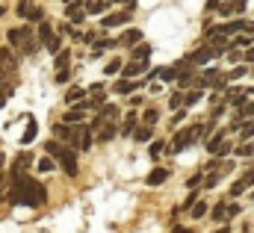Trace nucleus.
Instances as JSON below:
<instances>
[{"mask_svg": "<svg viewBox=\"0 0 254 233\" xmlns=\"http://www.w3.org/2000/svg\"><path fill=\"white\" fill-rule=\"evenodd\" d=\"M36 166H39V172H54V169H57V163H54V160H48V157H45V160H39Z\"/></svg>", "mask_w": 254, "mask_h": 233, "instance_id": "c9c22d12", "label": "nucleus"}, {"mask_svg": "<svg viewBox=\"0 0 254 233\" xmlns=\"http://www.w3.org/2000/svg\"><path fill=\"white\" fill-rule=\"evenodd\" d=\"M98 116L104 118V121H113V118H119V107H113V104H104V110H101Z\"/></svg>", "mask_w": 254, "mask_h": 233, "instance_id": "a878e982", "label": "nucleus"}, {"mask_svg": "<svg viewBox=\"0 0 254 233\" xmlns=\"http://www.w3.org/2000/svg\"><path fill=\"white\" fill-rule=\"evenodd\" d=\"M252 154H254L252 145H240V148H237V157H252Z\"/></svg>", "mask_w": 254, "mask_h": 233, "instance_id": "58836bf2", "label": "nucleus"}, {"mask_svg": "<svg viewBox=\"0 0 254 233\" xmlns=\"http://www.w3.org/2000/svg\"><path fill=\"white\" fill-rule=\"evenodd\" d=\"M216 9L222 15H231V12H246V3H216Z\"/></svg>", "mask_w": 254, "mask_h": 233, "instance_id": "412c9836", "label": "nucleus"}, {"mask_svg": "<svg viewBox=\"0 0 254 233\" xmlns=\"http://www.w3.org/2000/svg\"><path fill=\"white\" fill-rule=\"evenodd\" d=\"M0 198H3V180H0Z\"/></svg>", "mask_w": 254, "mask_h": 233, "instance_id": "603ef678", "label": "nucleus"}, {"mask_svg": "<svg viewBox=\"0 0 254 233\" xmlns=\"http://www.w3.org/2000/svg\"><path fill=\"white\" fill-rule=\"evenodd\" d=\"M216 183H219V175H210L207 180H204V189H213Z\"/></svg>", "mask_w": 254, "mask_h": 233, "instance_id": "ea45409f", "label": "nucleus"}, {"mask_svg": "<svg viewBox=\"0 0 254 233\" xmlns=\"http://www.w3.org/2000/svg\"><path fill=\"white\" fill-rule=\"evenodd\" d=\"M190 213H192V219H201V216H207V204H204V201H198Z\"/></svg>", "mask_w": 254, "mask_h": 233, "instance_id": "72a5a7b5", "label": "nucleus"}, {"mask_svg": "<svg viewBox=\"0 0 254 233\" xmlns=\"http://www.w3.org/2000/svg\"><path fill=\"white\" fill-rule=\"evenodd\" d=\"M110 9V3L107 0H95V3H86V15H101V12H107Z\"/></svg>", "mask_w": 254, "mask_h": 233, "instance_id": "aec40b11", "label": "nucleus"}, {"mask_svg": "<svg viewBox=\"0 0 254 233\" xmlns=\"http://www.w3.org/2000/svg\"><path fill=\"white\" fill-rule=\"evenodd\" d=\"M116 133H119V124H116V121H107V124L101 127V133H98V142H110Z\"/></svg>", "mask_w": 254, "mask_h": 233, "instance_id": "f3484780", "label": "nucleus"}, {"mask_svg": "<svg viewBox=\"0 0 254 233\" xmlns=\"http://www.w3.org/2000/svg\"><path fill=\"white\" fill-rule=\"evenodd\" d=\"M198 101H201V92H198V89H195V92H190V95H184V107H195Z\"/></svg>", "mask_w": 254, "mask_h": 233, "instance_id": "473e14b6", "label": "nucleus"}, {"mask_svg": "<svg viewBox=\"0 0 254 233\" xmlns=\"http://www.w3.org/2000/svg\"><path fill=\"white\" fill-rule=\"evenodd\" d=\"M145 71H148V62L136 59V62L125 65V80H133V77H139V74H145Z\"/></svg>", "mask_w": 254, "mask_h": 233, "instance_id": "ddd939ff", "label": "nucleus"}, {"mask_svg": "<svg viewBox=\"0 0 254 233\" xmlns=\"http://www.w3.org/2000/svg\"><path fill=\"white\" fill-rule=\"evenodd\" d=\"M6 39H9V45H12V48L24 51L27 57H33V54L39 51V45L33 42L36 36H33V30H30V27H21V30H9V33H6Z\"/></svg>", "mask_w": 254, "mask_h": 233, "instance_id": "f03ea898", "label": "nucleus"}, {"mask_svg": "<svg viewBox=\"0 0 254 233\" xmlns=\"http://www.w3.org/2000/svg\"><path fill=\"white\" fill-rule=\"evenodd\" d=\"M213 233H231V231L228 228H219V231H213Z\"/></svg>", "mask_w": 254, "mask_h": 233, "instance_id": "8fccbe9b", "label": "nucleus"}, {"mask_svg": "<svg viewBox=\"0 0 254 233\" xmlns=\"http://www.w3.org/2000/svg\"><path fill=\"white\" fill-rule=\"evenodd\" d=\"M65 15H68L71 24H83V18H86V6H83V3H65Z\"/></svg>", "mask_w": 254, "mask_h": 233, "instance_id": "9d476101", "label": "nucleus"}, {"mask_svg": "<svg viewBox=\"0 0 254 233\" xmlns=\"http://www.w3.org/2000/svg\"><path fill=\"white\" fill-rule=\"evenodd\" d=\"M246 62H254V48L249 51V54H246Z\"/></svg>", "mask_w": 254, "mask_h": 233, "instance_id": "de8ad7c7", "label": "nucleus"}, {"mask_svg": "<svg viewBox=\"0 0 254 233\" xmlns=\"http://www.w3.org/2000/svg\"><path fill=\"white\" fill-rule=\"evenodd\" d=\"M163 151H166V142H160V139H157V142H151V148H148V154H151V160H157V157H160Z\"/></svg>", "mask_w": 254, "mask_h": 233, "instance_id": "c756f323", "label": "nucleus"}, {"mask_svg": "<svg viewBox=\"0 0 254 233\" xmlns=\"http://www.w3.org/2000/svg\"><path fill=\"white\" fill-rule=\"evenodd\" d=\"M83 118H86V110L77 104V107H71V110L65 113V121H63V124H68V127H80V124H83Z\"/></svg>", "mask_w": 254, "mask_h": 233, "instance_id": "9b49d317", "label": "nucleus"}, {"mask_svg": "<svg viewBox=\"0 0 254 233\" xmlns=\"http://www.w3.org/2000/svg\"><path fill=\"white\" fill-rule=\"evenodd\" d=\"M39 39H42V45L51 51V54H63V42H60V33L48 24V21H42V27H39Z\"/></svg>", "mask_w": 254, "mask_h": 233, "instance_id": "39448f33", "label": "nucleus"}, {"mask_svg": "<svg viewBox=\"0 0 254 233\" xmlns=\"http://www.w3.org/2000/svg\"><path fill=\"white\" fill-rule=\"evenodd\" d=\"M68 62H71V54H68V51L57 54V62H54V65H57V74H60V71H68Z\"/></svg>", "mask_w": 254, "mask_h": 233, "instance_id": "393cba45", "label": "nucleus"}, {"mask_svg": "<svg viewBox=\"0 0 254 233\" xmlns=\"http://www.w3.org/2000/svg\"><path fill=\"white\" fill-rule=\"evenodd\" d=\"M136 133V110H130L122 121V136H133Z\"/></svg>", "mask_w": 254, "mask_h": 233, "instance_id": "dca6fc26", "label": "nucleus"}, {"mask_svg": "<svg viewBox=\"0 0 254 233\" xmlns=\"http://www.w3.org/2000/svg\"><path fill=\"white\" fill-rule=\"evenodd\" d=\"M240 136H243V142H246V139H254V121H249V124H243Z\"/></svg>", "mask_w": 254, "mask_h": 233, "instance_id": "e433bc0d", "label": "nucleus"}, {"mask_svg": "<svg viewBox=\"0 0 254 233\" xmlns=\"http://www.w3.org/2000/svg\"><path fill=\"white\" fill-rule=\"evenodd\" d=\"M243 74H246V68H234V71L228 74V80H237V77H243Z\"/></svg>", "mask_w": 254, "mask_h": 233, "instance_id": "79ce46f5", "label": "nucleus"}, {"mask_svg": "<svg viewBox=\"0 0 254 233\" xmlns=\"http://www.w3.org/2000/svg\"><path fill=\"white\" fill-rule=\"evenodd\" d=\"M65 101L77 107V104H83V101H86V92H83V89H71V92L65 95Z\"/></svg>", "mask_w": 254, "mask_h": 233, "instance_id": "b1692460", "label": "nucleus"}, {"mask_svg": "<svg viewBox=\"0 0 254 233\" xmlns=\"http://www.w3.org/2000/svg\"><path fill=\"white\" fill-rule=\"evenodd\" d=\"M3 166H6V154L0 151V169H3Z\"/></svg>", "mask_w": 254, "mask_h": 233, "instance_id": "09e8293b", "label": "nucleus"}, {"mask_svg": "<svg viewBox=\"0 0 254 233\" xmlns=\"http://www.w3.org/2000/svg\"><path fill=\"white\" fill-rule=\"evenodd\" d=\"M142 121H145V127H154L157 121H160V113L151 107V110H145V116H142Z\"/></svg>", "mask_w": 254, "mask_h": 233, "instance_id": "cd10ccee", "label": "nucleus"}, {"mask_svg": "<svg viewBox=\"0 0 254 233\" xmlns=\"http://www.w3.org/2000/svg\"><path fill=\"white\" fill-rule=\"evenodd\" d=\"M68 77H71V68H68V71H60V74H57V83H68Z\"/></svg>", "mask_w": 254, "mask_h": 233, "instance_id": "a19ab883", "label": "nucleus"}, {"mask_svg": "<svg viewBox=\"0 0 254 233\" xmlns=\"http://www.w3.org/2000/svg\"><path fill=\"white\" fill-rule=\"evenodd\" d=\"M213 57H219V51H216V48H201V51H195V54H190V57L184 59V62H187V65H204V62H210V59Z\"/></svg>", "mask_w": 254, "mask_h": 233, "instance_id": "1a4fd4ad", "label": "nucleus"}, {"mask_svg": "<svg viewBox=\"0 0 254 233\" xmlns=\"http://www.w3.org/2000/svg\"><path fill=\"white\" fill-rule=\"evenodd\" d=\"M254 33V24L252 21H231V24H219L216 27V33H222V36H231V33Z\"/></svg>", "mask_w": 254, "mask_h": 233, "instance_id": "6e6552de", "label": "nucleus"}, {"mask_svg": "<svg viewBox=\"0 0 254 233\" xmlns=\"http://www.w3.org/2000/svg\"><path fill=\"white\" fill-rule=\"evenodd\" d=\"M201 180H204V177H201V175H195V177H190V180H187V186H190V189H195V186H198Z\"/></svg>", "mask_w": 254, "mask_h": 233, "instance_id": "c03bdc74", "label": "nucleus"}, {"mask_svg": "<svg viewBox=\"0 0 254 233\" xmlns=\"http://www.w3.org/2000/svg\"><path fill=\"white\" fill-rule=\"evenodd\" d=\"M234 45H237V48H249V51H252L254 39H252V36H240V39H234Z\"/></svg>", "mask_w": 254, "mask_h": 233, "instance_id": "f704fd0d", "label": "nucleus"}, {"mask_svg": "<svg viewBox=\"0 0 254 233\" xmlns=\"http://www.w3.org/2000/svg\"><path fill=\"white\" fill-rule=\"evenodd\" d=\"M30 163H33V160H30V154H21V157H18V163H15V175H21Z\"/></svg>", "mask_w": 254, "mask_h": 233, "instance_id": "2f4dec72", "label": "nucleus"}, {"mask_svg": "<svg viewBox=\"0 0 254 233\" xmlns=\"http://www.w3.org/2000/svg\"><path fill=\"white\" fill-rule=\"evenodd\" d=\"M210 216H213V219H216V222H225V219H228V204H216V207H213V213H210Z\"/></svg>", "mask_w": 254, "mask_h": 233, "instance_id": "bb28decb", "label": "nucleus"}, {"mask_svg": "<svg viewBox=\"0 0 254 233\" xmlns=\"http://www.w3.org/2000/svg\"><path fill=\"white\" fill-rule=\"evenodd\" d=\"M119 42H122V45H127V48H139V42H142V33H139V30H127Z\"/></svg>", "mask_w": 254, "mask_h": 233, "instance_id": "a211bd4d", "label": "nucleus"}, {"mask_svg": "<svg viewBox=\"0 0 254 233\" xmlns=\"http://www.w3.org/2000/svg\"><path fill=\"white\" fill-rule=\"evenodd\" d=\"M133 9H136V3H127V9H125V12H116V15H107V18L101 21V27H104V30H110V27H122V24H127V21L133 18V15H130Z\"/></svg>", "mask_w": 254, "mask_h": 233, "instance_id": "0eeeda50", "label": "nucleus"}, {"mask_svg": "<svg viewBox=\"0 0 254 233\" xmlns=\"http://www.w3.org/2000/svg\"><path fill=\"white\" fill-rule=\"evenodd\" d=\"M222 145H225V130H219L216 136H210V139H207V151H210V154H219V148H222Z\"/></svg>", "mask_w": 254, "mask_h": 233, "instance_id": "6ab92c4d", "label": "nucleus"}, {"mask_svg": "<svg viewBox=\"0 0 254 233\" xmlns=\"http://www.w3.org/2000/svg\"><path fill=\"white\" fill-rule=\"evenodd\" d=\"M169 107H172V110H181V107H184V95H178V92H175V95L169 98Z\"/></svg>", "mask_w": 254, "mask_h": 233, "instance_id": "4c0bfd02", "label": "nucleus"}, {"mask_svg": "<svg viewBox=\"0 0 254 233\" xmlns=\"http://www.w3.org/2000/svg\"><path fill=\"white\" fill-rule=\"evenodd\" d=\"M231 216H240V204H228V219Z\"/></svg>", "mask_w": 254, "mask_h": 233, "instance_id": "37998d69", "label": "nucleus"}, {"mask_svg": "<svg viewBox=\"0 0 254 233\" xmlns=\"http://www.w3.org/2000/svg\"><path fill=\"white\" fill-rule=\"evenodd\" d=\"M36 133H39L36 121H33V118H27V130H24V139H21V142H24V145H30V142L36 139Z\"/></svg>", "mask_w": 254, "mask_h": 233, "instance_id": "5701e85b", "label": "nucleus"}, {"mask_svg": "<svg viewBox=\"0 0 254 233\" xmlns=\"http://www.w3.org/2000/svg\"><path fill=\"white\" fill-rule=\"evenodd\" d=\"M166 180H169V172L166 169H154V172H148V177H145L148 186H163Z\"/></svg>", "mask_w": 254, "mask_h": 233, "instance_id": "2eb2a0df", "label": "nucleus"}, {"mask_svg": "<svg viewBox=\"0 0 254 233\" xmlns=\"http://www.w3.org/2000/svg\"><path fill=\"white\" fill-rule=\"evenodd\" d=\"M172 233H195V231H190V228H175Z\"/></svg>", "mask_w": 254, "mask_h": 233, "instance_id": "49530a36", "label": "nucleus"}, {"mask_svg": "<svg viewBox=\"0 0 254 233\" xmlns=\"http://www.w3.org/2000/svg\"><path fill=\"white\" fill-rule=\"evenodd\" d=\"M133 139H136V142H151V139H154V127H145V124H142V127H136Z\"/></svg>", "mask_w": 254, "mask_h": 233, "instance_id": "4be33fe9", "label": "nucleus"}, {"mask_svg": "<svg viewBox=\"0 0 254 233\" xmlns=\"http://www.w3.org/2000/svg\"><path fill=\"white\" fill-rule=\"evenodd\" d=\"M0 15H6V6H3V3H0Z\"/></svg>", "mask_w": 254, "mask_h": 233, "instance_id": "3c124183", "label": "nucleus"}, {"mask_svg": "<svg viewBox=\"0 0 254 233\" xmlns=\"http://www.w3.org/2000/svg\"><path fill=\"white\" fill-rule=\"evenodd\" d=\"M119 71H125L122 59H113V62H107V65H104V74H119Z\"/></svg>", "mask_w": 254, "mask_h": 233, "instance_id": "c85d7f7f", "label": "nucleus"}, {"mask_svg": "<svg viewBox=\"0 0 254 233\" xmlns=\"http://www.w3.org/2000/svg\"><path fill=\"white\" fill-rule=\"evenodd\" d=\"M204 130H207L204 124H195V127H187V130H178V133H175V139H172V145H169V151H172V154H181L184 148H190L195 139H201V136H204Z\"/></svg>", "mask_w": 254, "mask_h": 233, "instance_id": "7ed1b4c3", "label": "nucleus"}, {"mask_svg": "<svg viewBox=\"0 0 254 233\" xmlns=\"http://www.w3.org/2000/svg\"><path fill=\"white\" fill-rule=\"evenodd\" d=\"M225 154H231V145H228V142H225V145L219 148V154H216V157H225Z\"/></svg>", "mask_w": 254, "mask_h": 233, "instance_id": "a18cd8bd", "label": "nucleus"}, {"mask_svg": "<svg viewBox=\"0 0 254 233\" xmlns=\"http://www.w3.org/2000/svg\"><path fill=\"white\" fill-rule=\"evenodd\" d=\"M139 86H142V83H136V80H116L113 89H116V95H133Z\"/></svg>", "mask_w": 254, "mask_h": 233, "instance_id": "4468645a", "label": "nucleus"}, {"mask_svg": "<svg viewBox=\"0 0 254 233\" xmlns=\"http://www.w3.org/2000/svg\"><path fill=\"white\" fill-rule=\"evenodd\" d=\"M15 12H18L21 18H27V21H45V9H42L39 3H27V0H21V3L15 6Z\"/></svg>", "mask_w": 254, "mask_h": 233, "instance_id": "423d86ee", "label": "nucleus"}, {"mask_svg": "<svg viewBox=\"0 0 254 233\" xmlns=\"http://www.w3.org/2000/svg\"><path fill=\"white\" fill-rule=\"evenodd\" d=\"M45 151H48V154H54V157H57V163H60L71 177L77 175V154H74L71 148H65V145H60V142L54 139V142H48V145H45Z\"/></svg>", "mask_w": 254, "mask_h": 233, "instance_id": "f257e3e1", "label": "nucleus"}, {"mask_svg": "<svg viewBox=\"0 0 254 233\" xmlns=\"http://www.w3.org/2000/svg\"><path fill=\"white\" fill-rule=\"evenodd\" d=\"M45 201H48V192H45V186H42L39 180H27L21 204H24V207H42Z\"/></svg>", "mask_w": 254, "mask_h": 233, "instance_id": "20e7f679", "label": "nucleus"}, {"mask_svg": "<svg viewBox=\"0 0 254 233\" xmlns=\"http://www.w3.org/2000/svg\"><path fill=\"white\" fill-rule=\"evenodd\" d=\"M133 57L142 59V62H148V57H151V48H148V45H139V48H133Z\"/></svg>", "mask_w": 254, "mask_h": 233, "instance_id": "7c9ffc66", "label": "nucleus"}, {"mask_svg": "<svg viewBox=\"0 0 254 233\" xmlns=\"http://www.w3.org/2000/svg\"><path fill=\"white\" fill-rule=\"evenodd\" d=\"M252 186H254V172H246V175L231 186V195L237 198V195H243V192H246V189H252Z\"/></svg>", "mask_w": 254, "mask_h": 233, "instance_id": "f8f14e48", "label": "nucleus"}, {"mask_svg": "<svg viewBox=\"0 0 254 233\" xmlns=\"http://www.w3.org/2000/svg\"><path fill=\"white\" fill-rule=\"evenodd\" d=\"M252 201H254V192H252Z\"/></svg>", "mask_w": 254, "mask_h": 233, "instance_id": "864d4df0", "label": "nucleus"}]
</instances>
